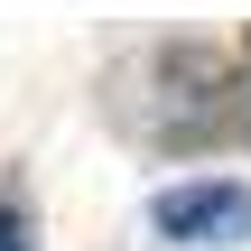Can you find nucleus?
Returning a JSON list of instances; mask_svg holds the SVG:
<instances>
[{"label": "nucleus", "mask_w": 251, "mask_h": 251, "mask_svg": "<svg viewBox=\"0 0 251 251\" xmlns=\"http://www.w3.org/2000/svg\"><path fill=\"white\" fill-rule=\"evenodd\" d=\"M112 121L140 149H158V158L233 149V140H251V75H242L233 47H205V37L140 47L112 75Z\"/></svg>", "instance_id": "obj_1"}, {"label": "nucleus", "mask_w": 251, "mask_h": 251, "mask_svg": "<svg viewBox=\"0 0 251 251\" xmlns=\"http://www.w3.org/2000/svg\"><path fill=\"white\" fill-rule=\"evenodd\" d=\"M149 233L186 242V251H233V242H251V186L242 177H177L149 196Z\"/></svg>", "instance_id": "obj_2"}, {"label": "nucleus", "mask_w": 251, "mask_h": 251, "mask_svg": "<svg viewBox=\"0 0 251 251\" xmlns=\"http://www.w3.org/2000/svg\"><path fill=\"white\" fill-rule=\"evenodd\" d=\"M0 251H37V214L19 186H0Z\"/></svg>", "instance_id": "obj_3"}, {"label": "nucleus", "mask_w": 251, "mask_h": 251, "mask_svg": "<svg viewBox=\"0 0 251 251\" xmlns=\"http://www.w3.org/2000/svg\"><path fill=\"white\" fill-rule=\"evenodd\" d=\"M242 75H251V37H242Z\"/></svg>", "instance_id": "obj_4"}]
</instances>
